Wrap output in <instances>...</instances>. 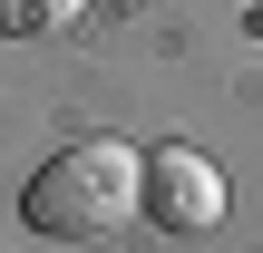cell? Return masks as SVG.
<instances>
[{
    "mask_svg": "<svg viewBox=\"0 0 263 253\" xmlns=\"http://www.w3.org/2000/svg\"><path fill=\"white\" fill-rule=\"evenodd\" d=\"M224 176H215V156H195V146H156V166H146V215H156V234H215L224 224Z\"/></svg>",
    "mask_w": 263,
    "mask_h": 253,
    "instance_id": "7a4b0ae2",
    "label": "cell"
},
{
    "mask_svg": "<svg viewBox=\"0 0 263 253\" xmlns=\"http://www.w3.org/2000/svg\"><path fill=\"white\" fill-rule=\"evenodd\" d=\"M78 20V0H0V29L10 39H39V29H68Z\"/></svg>",
    "mask_w": 263,
    "mask_h": 253,
    "instance_id": "3957f363",
    "label": "cell"
},
{
    "mask_svg": "<svg viewBox=\"0 0 263 253\" xmlns=\"http://www.w3.org/2000/svg\"><path fill=\"white\" fill-rule=\"evenodd\" d=\"M137 215H146V156L117 137H78L20 185V224L49 244H117Z\"/></svg>",
    "mask_w": 263,
    "mask_h": 253,
    "instance_id": "6da1fadb",
    "label": "cell"
}]
</instances>
